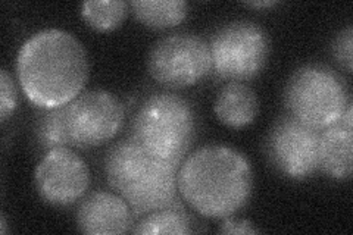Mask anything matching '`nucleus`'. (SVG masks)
Instances as JSON below:
<instances>
[{
  "label": "nucleus",
  "mask_w": 353,
  "mask_h": 235,
  "mask_svg": "<svg viewBox=\"0 0 353 235\" xmlns=\"http://www.w3.org/2000/svg\"><path fill=\"white\" fill-rule=\"evenodd\" d=\"M88 56L84 44L70 31H37L22 44L17 75L30 102L41 109L68 105L83 93L88 80Z\"/></svg>",
  "instance_id": "obj_1"
},
{
  "label": "nucleus",
  "mask_w": 353,
  "mask_h": 235,
  "mask_svg": "<svg viewBox=\"0 0 353 235\" xmlns=\"http://www.w3.org/2000/svg\"><path fill=\"white\" fill-rule=\"evenodd\" d=\"M179 190L199 215L212 219L234 216L250 200L252 165L245 154L228 145H203L183 161Z\"/></svg>",
  "instance_id": "obj_2"
},
{
  "label": "nucleus",
  "mask_w": 353,
  "mask_h": 235,
  "mask_svg": "<svg viewBox=\"0 0 353 235\" xmlns=\"http://www.w3.org/2000/svg\"><path fill=\"white\" fill-rule=\"evenodd\" d=\"M197 134L196 112L180 94L149 96L134 116L131 137L153 158L183 163Z\"/></svg>",
  "instance_id": "obj_3"
},
{
  "label": "nucleus",
  "mask_w": 353,
  "mask_h": 235,
  "mask_svg": "<svg viewBox=\"0 0 353 235\" xmlns=\"http://www.w3.org/2000/svg\"><path fill=\"white\" fill-rule=\"evenodd\" d=\"M350 103L346 80L327 65H303L285 84L287 114L319 131L337 124Z\"/></svg>",
  "instance_id": "obj_4"
},
{
  "label": "nucleus",
  "mask_w": 353,
  "mask_h": 235,
  "mask_svg": "<svg viewBox=\"0 0 353 235\" xmlns=\"http://www.w3.org/2000/svg\"><path fill=\"white\" fill-rule=\"evenodd\" d=\"M214 72L228 81H248L258 76L268 62V32L252 21H231L209 43Z\"/></svg>",
  "instance_id": "obj_5"
},
{
  "label": "nucleus",
  "mask_w": 353,
  "mask_h": 235,
  "mask_svg": "<svg viewBox=\"0 0 353 235\" xmlns=\"http://www.w3.org/2000/svg\"><path fill=\"white\" fill-rule=\"evenodd\" d=\"M148 71L163 87L196 85L212 71L211 46L194 32H174L153 44L148 56Z\"/></svg>",
  "instance_id": "obj_6"
},
{
  "label": "nucleus",
  "mask_w": 353,
  "mask_h": 235,
  "mask_svg": "<svg viewBox=\"0 0 353 235\" xmlns=\"http://www.w3.org/2000/svg\"><path fill=\"white\" fill-rule=\"evenodd\" d=\"M70 144L79 149L99 147L112 140L125 124V109L108 90H85L63 106Z\"/></svg>",
  "instance_id": "obj_7"
},
{
  "label": "nucleus",
  "mask_w": 353,
  "mask_h": 235,
  "mask_svg": "<svg viewBox=\"0 0 353 235\" xmlns=\"http://www.w3.org/2000/svg\"><path fill=\"white\" fill-rule=\"evenodd\" d=\"M319 136L321 131L289 114L280 116L270 131L265 147L270 163L287 178L306 180L319 171Z\"/></svg>",
  "instance_id": "obj_8"
},
{
  "label": "nucleus",
  "mask_w": 353,
  "mask_h": 235,
  "mask_svg": "<svg viewBox=\"0 0 353 235\" xmlns=\"http://www.w3.org/2000/svg\"><path fill=\"white\" fill-rule=\"evenodd\" d=\"M90 181L87 163L70 147L46 152L34 171L40 198L54 207L75 205L87 193Z\"/></svg>",
  "instance_id": "obj_9"
},
{
  "label": "nucleus",
  "mask_w": 353,
  "mask_h": 235,
  "mask_svg": "<svg viewBox=\"0 0 353 235\" xmlns=\"http://www.w3.org/2000/svg\"><path fill=\"white\" fill-rule=\"evenodd\" d=\"M181 163L154 158L148 172L124 190L123 197L132 214L145 216L150 212L171 207L180 203L179 171Z\"/></svg>",
  "instance_id": "obj_10"
},
{
  "label": "nucleus",
  "mask_w": 353,
  "mask_h": 235,
  "mask_svg": "<svg viewBox=\"0 0 353 235\" xmlns=\"http://www.w3.org/2000/svg\"><path fill=\"white\" fill-rule=\"evenodd\" d=\"M132 218L131 207L119 194L96 192L81 201L75 222L87 235H115L131 231Z\"/></svg>",
  "instance_id": "obj_11"
},
{
  "label": "nucleus",
  "mask_w": 353,
  "mask_h": 235,
  "mask_svg": "<svg viewBox=\"0 0 353 235\" xmlns=\"http://www.w3.org/2000/svg\"><path fill=\"white\" fill-rule=\"evenodd\" d=\"M153 156L132 139L114 144L105 156V175L108 184L121 194L148 172Z\"/></svg>",
  "instance_id": "obj_12"
},
{
  "label": "nucleus",
  "mask_w": 353,
  "mask_h": 235,
  "mask_svg": "<svg viewBox=\"0 0 353 235\" xmlns=\"http://www.w3.org/2000/svg\"><path fill=\"white\" fill-rule=\"evenodd\" d=\"M319 171L337 181L353 175V130L334 124L321 131L318 150Z\"/></svg>",
  "instance_id": "obj_13"
},
{
  "label": "nucleus",
  "mask_w": 353,
  "mask_h": 235,
  "mask_svg": "<svg viewBox=\"0 0 353 235\" xmlns=\"http://www.w3.org/2000/svg\"><path fill=\"white\" fill-rule=\"evenodd\" d=\"M214 112L223 125L243 128L256 119L259 100L250 85L240 81H230L219 90L214 103Z\"/></svg>",
  "instance_id": "obj_14"
},
{
  "label": "nucleus",
  "mask_w": 353,
  "mask_h": 235,
  "mask_svg": "<svg viewBox=\"0 0 353 235\" xmlns=\"http://www.w3.org/2000/svg\"><path fill=\"white\" fill-rule=\"evenodd\" d=\"M130 8L143 25L153 30L174 28L189 14V5L184 0H134Z\"/></svg>",
  "instance_id": "obj_15"
},
{
  "label": "nucleus",
  "mask_w": 353,
  "mask_h": 235,
  "mask_svg": "<svg viewBox=\"0 0 353 235\" xmlns=\"http://www.w3.org/2000/svg\"><path fill=\"white\" fill-rule=\"evenodd\" d=\"M131 232L141 235H185L192 232V223L190 218L185 215L184 207L180 203H176L171 207L154 210L141 216L136 227L131 228Z\"/></svg>",
  "instance_id": "obj_16"
},
{
  "label": "nucleus",
  "mask_w": 353,
  "mask_h": 235,
  "mask_svg": "<svg viewBox=\"0 0 353 235\" xmlns=\"http://www.w3.org/2000/svg\"><path fill=\"white\" fill-rule=\"evenodd\" d=\"M130 3L124 0H87L81 5V18L85 24L101 32L117 30L128 15Z\"/></svg>",
  "instance_id": "obj_17"
},
{
  "label": "nucleus",
  "mask_w": 353,
  "mask_h": 235,
  "mask_svg": "<svg viewBox=\"0 0 353 235\" xmlns=\"http://www.w3.org/2000/svg\"><path fill=\"white\" fill-rule=\"evenodd\" d=\"M36 139L46 152L58 147H70V137L65 127L63 106L44 109L36 124Z\"/></svg>",
  "instance_id": "obj_18"
},
{
  "label": "nucleus",
  "mask_w": 353,
  "mask_h": 235,
  "mask_svg": "<svg viewBox=\"0 0 353 235\" xmlns=\"http://www.w3.org/2000/svg\"><path fill=\"white\" fill-rule=\"evenodd\" d=\"M18 108V90L12 75L8 70L0 71V121L5 122Z\"/></svg>",
  "instance_id": "obj_19"
},
{
  "label": "nucleus",
  "mask_w": 353,
  "mask_h": 235,
  "mask_svg": "<svg viewBox=\"0 0 353 235\" xmlns=\"http://www.w3.org/2000/svg\"><path fill=\"white\" fill-rule=\"evenodd\" d=\"M353 30L352 25H347L345 30H341L336 36L333 44H331V53L337 63L345 68L346 72H352L353 70Z\"/></svg>",
  "instance_id": "obj_20"
},
{
  "label": "nucleus",
  "mask_w": 353,
  "mask_h": 235,
  "mask_svg": "<svg viewBox=\"0 0 353 235\" xmlns=\"http://www.w3.org/2000/svg\"><path fill=\"white\" fill-rule=\"evenodd\" d=\"M221 234H259V228H256L248 219H237L234 216L224 218L219 225Z\"/></svg>",
  "instance_id": "obj_21"
},
{
  "label": "nucleus",
  "mask_w": 353,
  "mask_h": 235,
  "mask_svg": "<svg viewBox=\"0 0 353 235\" xmlns=\"http://www.w3.org/2000/svg\"><path fill=\"white\" fill-rule=\"evenodd\" d=\"M248 8H255V9H263V8H274V6H279L280 2L277 0H267V2H248L245 3Z\"/></svg>",
  "instance_id": "obj_22"
},
{
  "label": "nucleus",
  "mask_w": 353,
  "mask_h": 235,
  "mask_svg": "<svg viewBox=\"0 0 353 235\" xmlns=\"http://www.w3.org/2000/svg\"><path fill=\"white\" fill-rule=\"evenodd\" d=\"M0 232L2 234H6L8 229H6V218H5V214H2V216H0Z\"/></svg>",
  "instance_id": "obj_23"
}]
</instances>
